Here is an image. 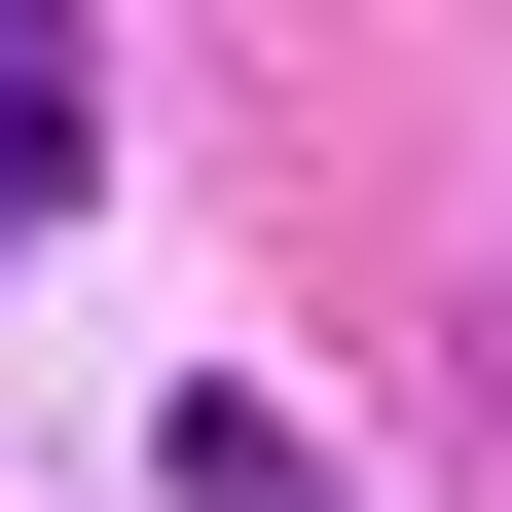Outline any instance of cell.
Returning a JSON list of instances; mask_svg holds the SVG:
<instances>
[{"label":"cell","instance_id":"1","mask_svg":"<svg viewBox=\"0 0 512 512\" xmlns=\"http://www.w3.org/2000/svg\"><path fill=\"white\" fill-rule=\"evenodd\" d=\"M183 512H366V476H330L293 403H183Z\"/></svg>","mask_w":512,"mask_h":512},{"label":"cell","instance_id":"2","mask_svg":"<svg viewBox=\"0 0 512 512\" xmlns=\"http://www.w3.org/2000/svg\"><path fill=\"white\" fill-rule=\"evenodd\" d=\"M37 183H74V37H0V220H37Z\"/></svg>","mask_w":512,"mask_h":512}]
</instances>
